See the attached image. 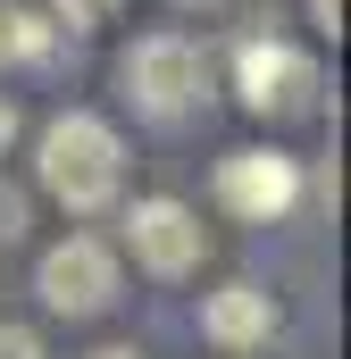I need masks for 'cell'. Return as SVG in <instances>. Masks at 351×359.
Here are the masks:
<instances>
[{"label":"cell","instance_id":"cell-1","mask_svg":"<svg viewBox=\"0 0 351 359\" xmlns=\"http://www.w3.org/2000/svg\"><path fill=\"white\" fill-rule=\"evenodd\" d=\"M34 176H42V192H51L59 209H76V217L109 209V201H117V176H126V151H117L109 117H92V109L51 117L42 142H34Z\"/></svg>","mask_w":351,"mask_h":359},{"label":"cell","instance_id":"cell-2","mask_svg":"<svg viewBox=\"0 0 351 359\" xmlns=\"http://www.w3.org/2000/svg\"><path fill=\"white\" fill-rule=\"evenodd\" d=\"M117 84L126 100L151 117V126H184L201 100H209V50L192 34H143L126 59H117Z\"/></svg>","mask_w":351,"mask_h":359},{"label":"cell","instance_id":"cell-3","mask_svg":"<svg viewBox=\"0 0 351 359\" xmlns=\"http://www.w3.org/2000/svg\"><path fill=\"white\" fill-rule=\"evenodd\" d=\"M234 92H243L251 117H310L318 67H310V50H293V42H276V34H251V42L234 50Z\"/></svg>","mask_w":351,"mask_h":359},{"label":"cell","instance_id":"cell-4","mask_svg":"<svg viewBox=\"0 0 351 359\" xmlns=\"http://www.w3.org/2000/svg\"><path fill=\"white\" fill-rule=\"evenodd\" d=\"M34 292H42V309H51V318H100V309L117 301V259H109V243L67 234L59 251H42Z\"/></svg>","mask_w":351,"mask_h":359},{"label":"cell","instance_id":"cell-5","mask_svg":"<svg viewBox=\"0 0 351 359\" xmlns=\"http://www.w3.org/2000/svg\"><path fill=\"white\" fill-rule=\"evenodd\" d=\"M218 209L226 217H251V226H267V217H284L293 201H301V159H284V151H226L218 159Z\"/></svg>","mask_w":351,"mask_h":359},{"label":"cell","instance_id":"cell-6","mask_svg":"<svg viewBox=\"0 0 351 359\" xmlns=\"http://www.w3.org/2000/svg\"><path fill=\"white\" fill-rule=\"evenodd\" d=\"M126 251H134V268H151V276H192L201 251H209V226H201L184 201L151 192V201L126 209Z\"/></svg>","mask_w":351,"mask_h":359},{"label":"cell","instance_id":"cell-7","mask_svg":"<svg viewBox=\"0 0 351 359\" xmlns=\"http://www.w3.org/2000/svg\"><path fill=\"white\" fill-rule=\"evenodd\" d=\"M276 326H284V309L267 301L260 284H226V292L201 301V334H209L218 351H260Z\"/></svg>","mask_w":351,"mask_h":359},{"label":"cell","instance_id":"cell-8","mask_svg":"<svg viewBox=\"0 0 351 359\" xmlns=\"http://www.w3.org/2000/svg\"><path fill=\"white\" fill-rule=\"evenodd\" d=\"M17 234H25V192H8V184H0V251H8Z\"/></svg>","mask_w":351,"mask_h":359},{"label":"cell","instance_id":"cell-9","mask_svg":"<svg viewBox=\"0 0 351 359\" xmlns=\"http://www.w3.org/2000/svg\"><path fill=\"white\" fill-rule=\"evenodd\" d=\"M0 359H42V343H34L25 326H8V318H0Z\"/></svg>","mask_w":351,"mask_h":359},{"label":"cell","instance_id":"cell-10","mask_svg":"<svg viewBox=\"0 0 351 359\" xmlns=\"http://www.w3.org/2000/svg\"><path fill=\"white\" fill-rule=\"evenodd\" d=\"M310 17H318V34H343V0H310Z\"/></svg>","mask_w":351,"mask_h":359},{"label":"cell","instance_id":"cell-11","mask_svg":"<svg viewBox=\"0 0 351 359\" xmlns=\"http://www.w3.org/2000/svg\"><path fill=\"white\" fill-rule=\"evenodd\" d=\"M59 8H67V25H92V17H100L109 0H59Z\"/></svg>","mask_w":351,"mask_h":359},{"label":"cell","instance_id":"cell-12","mask_svg":"<svg viewBox=\"0 0 351 359\" xmlns=\"http://www.w3.org/2000/svg\"><path fill=\"white\" fill-rule=\"evenodd\" d=\"M8 134H17V109H8V100H0V142H8Z\"/></svg>","mask_w":351,"mask_h":359},{"label":"cell","instance_id":"cell-13","mask_svg":"<svg viewBox=\"0 0 351 359\" xmlns=\"http://www.w3.org/2000/svg\"><path fill=\"white\" fill-rule=\"evenodd\" d=\"M92 359H143V351H126V343H109V351H92Z\"/></svg>","mask_w":351,"mask_h":359}]
</instances>
